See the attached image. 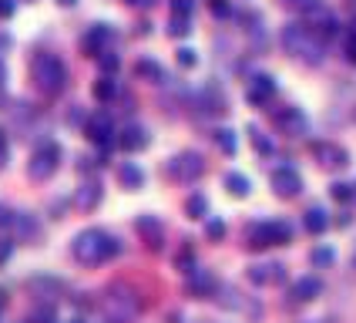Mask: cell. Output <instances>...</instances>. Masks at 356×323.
<instances>
[{"label": "cell", "instance_id": "obj_1", "mask_svg": "<svg viewBox=\"0 0 356 323\" xmlns=\"http://www.w3.org/2000/svg\"><path fill=\"white\" fill-rule=\"evenodd\" d=\"M282 47L306 64H323V58H326V40L302 20H293L282 27Z\"/></svg>", "mask_w": 356, "mask_h": 323}, {"label": "cell", "instance_id": "obj_2", "mask_svg": "<svg viewBox=\"0 0 356 323\" xmlns=\"http://www.w3.org/2000/svg\"><path fill=\"white\" fill-rule=\"evenodd\" d=\"M118 253H121L118 239L108 236L104 229H84L74 239V260L84 262V266H101V262H108Z\"/></svg>", "mask_w": 356, "mask_h": 323}, {"label": "cell", "instance_id": "obj_3", "mask_svg": "<svg viewBox=\"0 0 356 323\" xmlns=\"http://www.w3.org/2000/svg\"><path fill=\"white\" fill-rule=\"evenodd\" d=\"M31 81L38 84V91H44V95H60L67 88V68H64V61L58 54L40 51V54L31 58Z\"/></svg>", "mask_w": 356, "mask_h": 323}, {"label": "cell", "instance_id": "obj_4", "mask_svg": "<svg viewBox=\"0 0 356 323\" xmlns=\"http://www.w3.org/2000/svg\"><path fill=\"white\" fill-rule=\"evenodd\" d=\"M245 246L249 249H269V246H286V242L293 239V226L286 219H266V222H256V226H249V233H245Z\"/></svg>", "mask_w": 356, "mask_h": 323}, {"label": "cell", "instance_id": "obj_5", "mask_svg": "<svg viewBox=\"0 0 356 323\" xmlns=\"http://www.w3.org/2000/svg\"><path fill=\"white\" fill-rule=\"evenodd\" d=\"M58 165H60V145L58 141H40L34 148V155H31V162H27V175L34 182H47L58 172Z\"/></svg>", "mask_w": 356, "mask_h": 323}, {"label": "cell", "instance_id": "obj_6", "mask_svg": "<svg viewBox=\"0 0 356 323\" xmlns=\"http://www.w3.org/2000/svg\"><path fill=\"white\" fill-rule=\"evenodd\" d=\"M104 306H108V313H111V320L115 323L131 320V317L141 310V303L135 300V293H131V290H124V286H111V290H108V297H104Z\"/></svg>", "mask_w": 356, "mask_h": 323}, {"label": "cell", "instance_id": "obj_7", "mask_svg": "<svg viewBox=\"0 0 356 323\" xmlns=\"http://www.w3.org/2000/svg\"><path fill=\"white\" fill-rule=\"evenodd\" d=\"M269 182H273V192H276L279 199H296L299 192H302V175H299L293 165H279Z\"/></svg>", "mask_w": 356, "mask_h": 323}, {"label": "cell", "instance_id": "obj_8", "mask_svg": "<svg viewBox=\"0 0 356 323\" xmlns=\"http://www.w3.org/2000/svg\"><path fill=\"white\" fill-rule=\"evenodd\" d=\"M273 125H276L282 135H289V139H302L306 128H309V121H306V115L299 108H279L276 115H273Z\"/></svg>", "mask_w": 356, "mask_h": 323}, {"label": "cell", "instance_id": "obj_9", "mask_svg": "<svg viewBox=\"0 0 356 323\" xmlns=\"http://www.w3.org/2000/svg\"><path fill=\"white\" fill-rule=\"evenodd\" d=\"M202 172H205V159L198 152H181V155L172 159V175L178 182H195L202 179Z\"/></svg>", "mask_w": 356, "mask_h": 323}, {"label": "cell", "instance_id": "obj_10", "mask_svg": "<svg viewBox=\"0 0 356 323\" xmlns=\"http://www.w3.org/2000/svg\"><path fill=\"white\" fill-rule=\"evenodd\" d=\"M313 155L323 168H343V165H350V152L337 145V141H313Z\"/></svg>", "mask_w": 356, "mask_h": 323}, {"label": "cell", "instance_id": "obj_11", "mask_svg": "<svg viewBox=\"0 0 356 323\" xmlns=\"http://www.w3.org/2000/svg\"><path fill=\"white\" fill-rule=\"evenodd\" d=\"M249 280L256 283V286H279V283H286V266L282 262H256V266H249Z\"/></svg>", "mask_w": 356, "mask_h": 323}, {"label": "cell", "instance_id": "obj_12", "mask_svg": "<svg viewBox=\"0 0 356 323\" xmlns=\"http://www.w3.org/2000/svg\"><path fill=\"white\" fill-rule=\"evenodd\" d=\"M84 135H88V141L108 148V145H111V135H115V125H111V118L101 111V115H91V118L84 121Z\"/></svg>", "mask_w": 356, "mask_h": 323}, {"label": "cell", "instance_id": "obj_13", "mask_svg": "<svg viewBox=\"0 0 356 323\" xmlns=\"http://www.w3.org/2000/svg\"><path fill=\"white\" fill-rule=\"evenodd\" d=\"M323 293V280L319 276H299L296 283H293V290H289V303L293 306H302V303H313Z\"/></svg>", "mask_w": 356, "mask_h": 323}, {"label": "cell", "instance_id": "obj_14", "mask_svg": "<svg viewBox=\"0 0 356 323\" xmlns=\"http://www.w3.org/2000/svg\"><path fill=\"white\" fill-rule=\"evenodd\" d=\"M273 98H276V81L269 74H256L249 81V88H245V101L249 104H269Z\"/></svg>", "mask_w": 356, "mask_h": 323}, {"label": "cell", "instance_id": "obj_15", "mask_svg": "<svg viewBox=\"0 0 356 323\" xmlns=\"http://www.w3.org/2000/svg\"><path fill=\"white\" fill-rule=\"evenodd\" d=\"M111 40V27L108 24H95L84 38H81V51L88 54V58H98V54H104V44Z\"/></svg>", "mask_w": 356, "mask_h": 323}, {"label": "cell", "instance_id": "obj_16", "mask_svg": "<svg viewBox=\"0 0 356 323\" xmlns=\"http://www.w3.org/2000/svg\"><path fill=\"white\" fill-rule=\"evenodd\" d=\"M148 141H152V135H148V128H141V125H124L118 135V145L124 152H145Z\"/></svg>", "mask_w": 356, "mask_h": 323}, {"label": "cell", "instance_id": "obj_17", "mask_svg": "<svg viewBox=\"0 0 356 323\" xmlns=\"http://www.w3.org/2000/svg\"><path fill=\"white\" fill-rule=\"evenodd\" d=\"M216 276H212V273H209V269H192V273H188V293H192V297H198V300H202V297H212V293H216Z\"/></svg>", "mask_w": 356, "mask_h": 323}, {"label": "cell", "instance_id": "obj_18", "mask_svg": "<svg viewBox=\"0 0 356 323\" xmlns=\"http://www.w3.org/2000/svg\"><path fill=\"white\" fill-rule=\"evenodd\" d=\"M98 202H101V185H98V182H84L78 192H74V205H78L81 212L98 209Z\"/></svg>", "mask_w": 356, "mask_h": 323}, {"label": "cell", "instance_id": "obj_19", "mask_svg": "<svg viewBox=\"0 0 356 323\" xmlns=\"http://www.w3.org/2000/svg\"><path fill=\"white\" fill-rule=\"evenodd\" d=\"M135 226H138L141 239L148 242L152 249H161V222L155 219V216H141V219L135 222Z\"/></svg>", "mask_w": 356, "mask_h": 323}, {"label": "cell", "instance_id": "obj_20", "mask_svg": "<svg viewBox=\"0 0 356 323\" xmlns=\"http://www.w3.org/2000/svg\"><path fill=\"white\" fill-rule=\"evenodd\" d=\"M202 104H205L209 115H225V95L218 91L216 84H209V88L202 91Z\"/></svg>", "mask_w": 356, "mask_h": 323}, {"label": "cell", "instance_id": "obj_21", "mask_svg": "<svg viewBox=\"0 0 356 323\" xmlns=\"http://www.w3.org/2000/svg\"><path fill=\"white\" fill-rule=\"evenodd\" d=\"M306 229L313 233V236H323L326 229H330V219H326V209H319V205H313V209H306Z\"/></svg>", "mask_w": 356, "mask_h": 323}, {"label": "cell", "instance_id": "obj_22", "mask_svg": "<svg viewBox=\"0 0 356 323\" xmlns=\"http://www.w3.org/2000/svg\"><path fill=\"white\" fill-rule=\"evenodd\" d=\"M118 179H121V185L124 189H141V182H145V172H141L135 162H124L118 168Z\"/></svg>", "mask_w": 356, "mask_h": 323}, {"label": "cell", "instance_id": "obj_23", "mask_svg": "<svg viewBox=\"0 0 356 323\" xmlns=\"http://www.w3.org/2000/svg\"><path fill=\"white\" fill-rule=\"evenodd\" d=\"M225 189H229V196H236V199H245L252 185H249V179H245V175H238V172H229V175H225Z\"/></svg>", "mask_w": 356, "mask_h": 323}, {"label": "cell", "instance_id": "obj_24", "mask_svg": "<svg viewBox=\"0 0 356 323\" xmlns=\"http://www.w3.org/2000/svg\"><path fill=\"white\" fill-rule=\"evenodd\" d=\"M212 139H216V145L222 148V152H225V155H236L238 139H236V132H232V128H218V132L212 135Z\"/></svg>", "mask_w": 356, "mask_h": 323}, {"label": "cell", "instance_id": "obj_25", "mask_svg": "<svg viewBox=\"0 0 356 323\" xmlns=\"http://www.w3.org/2000/svg\"><path fill=\"white\" fill-rule=\"evenodd\" d=\"M135 71H138V78H148V81H155V84L165 78V71H161L159 61H148V58L138 61V64H135Z\"/></svg>", "mask_w": 356, "mask_h": 323}, {"label": "cell", "instance_id": "obj_26", "mask_svg": "<svg viewBox=\"0 0 356 323\" xmlns=\"http://www.w3.org/2000/svg\"><path fill=\"white\" fill-rule=\"evenodd\" d=\"M118 95V84H115V78H98L95 81V98L98 101H111Z\"/></svg>", "mask_w": 356, "mask_h": 323}, {"label": "cell", "instance_id": "obj_27", "mask_svg": "<svg viewBox=\"0 0 356 323\" xmlns=\"http://www.w3.org/2000/svg\"><path fill=\"white\" fill-rule=\"evenodd\" d=\"M168 34H172V38H188V34H192V17H172Z\"/></svg>", "mask_w": 356, "mask_h": 323}, {"label": "cell", "instance_id": "obj_28", "mask_svg": "<svg viewBox=\"0 0 356 323\" xmlns=\"http://www.w3.org/2000/svg\"><path fill=\"white\" fill-rule=\"evenodd\" d=\"M185 209H188V216H192V219H205L209 202H205V196H192V199L185 202Z\"/></svg>", "mask_w": 356, "mask_h": 323}, {"label": "cell", "instance_id": "obj_29", "mask_svg": "<svg viewBox=\"0 0 356 323\" xmlns=\"http://www.w3.org/2000/svg\"><path fill=\"white\" fill-rule=\"evenodd\" d=\"M330 196H333L337 202H350L353 199V185H346V182H333V185H330Z\"/></svg>", "mask_w": 356, "mask_h": 323}, {"label": "cell", "instance_id": "obj_30", "mask_svg": "<svg viewBox=\"0 0 356 323\" xmlns=\"http://www.w3.org/2000/svg\"><path fill=\"white\" fill-rule=\"evenodd\" d=\"M252 145H256V152L259 155H273V141L266 139L259 128H252Z\"/></svg>", "mask_w": 356, "mask_h": 323}, {"label": "cell", "instance_id": "obj_31", "mask_svg": "<svg viewBox=\"0 0 356 323\" xmlns=\"http://www.w3.org/2000/svg\"><path fill=\"white\" fill-rule=\"evenodd\" d=\"M195 3L192 0H172V17H192Z\"/></svg>", "mask_w": 356, "mask_h": 323}, {"label": "cell", "instance_id": "obj_32", "mask_svg": "<svg viewBox=\"0 0 356 323\" xmlns=\"http://www.w3.org/2000/svg\"><path fill=\"white\" fill-rule=\"evenodd\" d=\"M333 262V249H313V266H330Z\"/></svg>", "mask_w": 356, "mask_h": 323}, {"label": "cell", "instance_id": "obj_33", "mask_svg": "<svg viewBox=\"0 0 356 323\" xmlns=\"http://www.w3.org/2000/svg\"><path fill=\"white\" fill-rule=\"evenodd\" d=\"M178 64L181 68H195V51L192 47H178Z\"/></svg>", "mask_w": 356, "mask_h": 323}, {"label": "cell", "instance_id": "obj_34", "mask_svg": "<svg viewBox=\"0 0 356 323\" xmlns=\"http://www.w3.org/2000/svg\"><path fill=\"white\" fill-rule=\"evenodd\" d=\"M17 14V0H0V20H10Z\"/></svg>", "mask_w": 356, "mask_h": 323}, {"label": "cell", "instance_id": "obj_35", "mask_svg": "<svg viewBox=\"0 0 356 323\" xmlns=\"http://www.w3.org/2000/svg\"><path fill=\"white\" fill-rule=\"evenodd\" d=\"M209 7H212L216 17H229V14H232V7H229L225 0H209Z\"/></svg>", "mask_w": 356, "mask_h": 323}, {"label": "cell", "instance_id": "obj_36", "mask_svg": "<svg viewBox=\"0 0 356 323\" xmlns=\"http://www.w3.org/2000/svg\"><path fill=\"white\" fill-rule=\"evenodd\" d=\"M98 58H101V68H104L108 74H111V71H118V58H115V54H108V51H104V54H98Z\"/></svg>", "mask_w": 356, "mask_h": 323}, {"label": "cell", "instance_id": "obj_37", "mask_svg": "<svg viewBox=\"0 0 356 323\" xmlns=\"http://www.w3.org/2000/svg\"><path fill=\"white\" fill-rule=\"evenodd\" d=\"M7 159H10V148H7V135L0 132V172L7 168Z\"/></svg>", "mask_w": 356, "mask_h": 323}, {"label": "cell", "instance_id": "obj_38", "mask_svg": "<svg viewBox=\"0 0 356 323\" xmlns=\"http://www.w3.org/2000/svg\"><path fill=\"white\" fill-rule=\"evenodd\" d=\"M343 54H346V61H350V64H356V34H350V38H346V47H343Z\"/></svg>", "mask_w": 356, "mask_h": 323}, {"label": "cell", "instance_id": "obj_39", "mask_svg": "<svg viewBox=\"0 0 356 323\" xmlns=\"http://www.w3.org/2000/svg\"><path fill=\"white\" fill-rule=\"evenodd\" d=\"M209 236H212V239H222V236H225V226H222V222H218V219H212V222H209Z\"/></svg>", "mask_w": 356, "mask_h": 323}, {"label": "cell", "instance_id": "obj_40", "mask_svg": "<svg viewBox=\"0 0 356 323\" xmlns=\"http://www.w3.org/2000/svg\"><path fill=\"white\" fill-rule=\"evenodd\" d=\"M128 7H138V10H148V7H155L159 0H124Z\"/></svg>", "mask_w": 356, "mask_h": 323}, {"label": "cell", "instance_id": "obj_41", "mask_svg": "<svg viewBox=\"0 0 356 323\" xmlns=\"http://www.w3.org/2000/svg\"><path fill=\"white\" fill-rule=\"evenodd\" d=\"M282 3H286V7H293V10H306L313 0H282Z\"/></svg>", "mask_w": 356, "mask_h": 323}, {"label": "cell", "instance_id": "obj_42", "mask_svg": "<svg viewBox=\"0 0 356 323\" xmlns=\"http://www.w3.org/2000/svg\"><path fill=\"white\" fill-rule=\"evenodd\" d=\"M0 226H10V212H7L3 205H0Z\"/></svg>", "mask_w": 356, "mask_h": 323}, {"label": "cell", "instance_id": "obj_43", "mask_svg": "<svg viewBox=\"0 0 356 323\" xmlns=\"http://www.w3.org/2000/svg\"><path fill=\"white\" fill-rule=\"evenodd\" d=\"M3 306H7V293L0 290V313H3Z\"/></svg>", "mask_w": 356, "mask_h": 323}, {"label": "cell", "instance_id": "obj_44", "mask_svg": "<svg viewBox=\"0 0 356 323\" xmlns=\"http://www.w3.org/2000/svg\"><path fill=\"white\" fill-rule=\"evenodd\" d=\"M60 7H74V3H78V0H58Z\"/></svg>", "mask_w": 356, "mask_h": 323}, {"label": "cell", "instance_id": "obj_45", "mask_svg": "<svg viewBox=\"0 0 356 323\" xmlns=\"http://www.w3.org/2000/svg\"><path fill=\"white\" fill-rule=\"evenodd\" d=\"M3 78H7V71H3V64H0V88H3Z\"/></svg>", "mask_w": 356, "mask_h": 323}, {"label": "cell", "instance_id": "obj_46", "mask_svg": "<svg viewBox=\"0 0 356 323\" xmlns=\"http://www.w3.org/2000/svg\"><path fill=\"white\" fill-rule=\"evenodd\" d=\"M306 323H323V320H306Z\"/></svg>", "mask_w": 356, "mask_h": 323}, {"label": "cell", "instance_id": "obj_47", "mask_svg": "<svg viewBox=\"0 0 356 323\" xmlns=\"http://www.w3.org/2000/svg\"><path fill=\"white\" fill-rule=\"evenodd\" d=\"M353 199H356V185H353Z\"/></svg>", "mask_w": 356, "mask_h": 323}, {"label": "cell", "instance_id": "obj_48", "mask_svg": "<svg viewBox=\"0 0 356 323\" xmlns=\"http://www.w3.org/2000/svg\"><path fill=\"white\" fill-rule=\"evenodd\" d=\"M353 34H356V27H353Z\"/></svg>", "mask_w": 356, "mask_h": 323}, {"label": "cell", "instance_id": "obj_49", "mask_svg": "<svg viewBox=\"0 0 356 323\" xmlns=\"http://www.w3.org/2000/svg\"><path fill=\"white\" fill-rule=\"evenodd\" d=\"M353 118H356V111H353Z\"/></svg>", "mask_w": 356, "mask_h": 323}, {"label": "cell", "instance_id": "obj_50", "mask_svg": "<svg viewBox=\"0 0 356 323\" xmlns=\"http://www.w3.org/2000/svg\"><path fill=\"white\" fill-rule=\"evenodd\" d=\"M74 323H81V320H74Z\"/></svg>", "mask_w": 356, "mask_h": 323}]
</instances>
